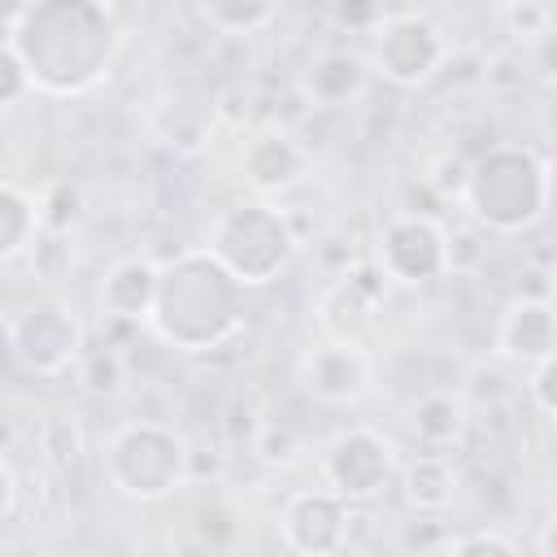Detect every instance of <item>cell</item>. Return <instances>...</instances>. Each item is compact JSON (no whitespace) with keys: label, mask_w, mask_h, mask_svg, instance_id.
<instances>
[{"label":"cell","mask_w":557,"mask_h":557,"mask_svg":"<svg viewBox=\"0 0 557 557\" xmlns=\"http://www.w3.org/2000/svg\"><path fill=\"white\" fill-rule=\"evenodd\" d=\"M239 300L244 283L209 248H191L161 265V292L148 326L178 352H213L239 331Z\"/></svg>","instance_id":"1"},{"label":"cell","mask_w":557,"mask_h":557,"mask_svg":"<svg viewBox=\"0 0 557 557\" xmlns=\"http://www.w3.org/2000/svg\"><path fill=\"white\" fill-rule=\"evenodd\" d=\"M461 205L479 226L496 235L527 231L540 222V213H548V174L535 152L518 144H496L470 165Z\"/></svg>","instance_id":"2"},{"label":"cell","mask_w":557,"mask_h":557,"mask_svg":"<svg viewBox=\"0 0 557 557\" xmlns=\"http://www.w3.org/2000/svg\"><path fill=\"white\" fill-rule=\"evenodd\" d=\"M296 231L287 222V213H278L274 205H235L226 209L213 231H209V252L244 283V287H261L270 283L296 252Z\"/></svg>","instance_id":"3"},{"label":"cell","mask_w":557,"mask_h":557,"mask_svg":"<svg viewBox=\"0 0 557 557\" xmlns=\"http://www.w3.org/2000/svg\"><path fill=\"white\" fill-rule=\"evenodd\" d=\"M109 483L131 500H161L187 483V440L161 422H131L109 440L104 453Z\"/></svg>","instance_id":"4"},{"label":"cell","mask_w":557,"mask_h":557,"mask_svg":"<svg viewBox=\"0 0 557 557\" xmlns=\"http://www.w3.org/2000/svg\"><path fill=\"white\" fill-rule=\"evenodd\" d=\"M4 339L13 366L39 379H57L83 357V326L74 309H65L61 300H35L26 309H9Z\"/></svg>","instance_id":"5"},{"label":"cell","mask_w":557,"mask_h":557,"mask_svg":"<svg viewBox=\"0 0 557 557\" xmlns=\"http://www.w3.org/2000/svg\"><path fill=\"white\" fill-rule=\"evenodd\" d=\"M374 265L387 274V283L418 287L453 270L448 261V231L431 213H396L374 244Z\"/></svg>","instance_id":"6"},{"label":"cell","mask_w":557,"mask_h":557,"mask_svg":"<svg viewBox=\"0 0 557 557\" xmlns=\"http://www.w3.org/2000/svg\"><path fill=\"white\" fill-rule=\"evenodd\" d=\"M396 474V448L374 426L339 431L322 453V479L352 505H370Z\"/></svg>","instance_id":"7"},{"label":"cell","mask_w":557,"mask_h":557,"mask_svg":"<svg viewBox=\"0 0 557 557\" xmlns=\"http://www.w3.org/2000/svg\"><path fill=\"white\" fill-rule=\"evenodd\" d=\"M444 35L422 13H387L374 26V70L392 87H422L444 65Z\"/></svg>","instance_id":"8"},{"label":"cell","mask_w":557,"mask_h":557,"mask_svg":"<svg viewBox=\"0 0 557 557\" xmlns=\"http://www.w3.org/2000/svg\"><path fill=\"white\" fill-rule=\"evenodd\" d=\"M348 522H352V500H344L335 487L296 492L283 505V544L313 557L339 553L348 548Z\"/></svg>","instance_id":"9"},{"label":"cell","mask_w":557,"mask_h":557,"mask_svg":"<svg viewBox=\"0 0 557 557\" xmlns=\"http://www.w3.org/2000/svg\"><path fill=\"white\" fill-rule=\"evenodd\" d=\"M370 383V361L361 344L322 339L300 357V387L322 405H352Z\"/></svg>","instance_id":"10"},{"label":"cell","mask_w":557,"mask_h":557,"mask_svg":"<svg viewBox=\"0 0 557 557\" xmlns=\"http://www.w3.org/2000/svg\"><path fill=\"white\" fill-rule=\"evenodd\" d=\"M496 348L509 357V361H522V366H535L544 357L557 352V305L548 296H518L505 318H500V331H496Z\"/></svg>","instance_id":"11"},{"label":"cell","mask_w":557,"mask_h":557,"mask_svg":"<svg viewBox=\"0 0 557 557\" xmlns=\"http://www.w3.org/2000/svg\"><path fill=\"white\" fill-rule=\"evenodd\" d=\"M305 170H309V148L300 139H292L287 131L252 135L244 144V157H239V174L257 191H287L305 178Z\"/></svg>","instance_id":"12"},{"label":"cell","mask_w":557,"mask_h":557,"mask_svg":"<svg viewBox=\"0 0 557 557\" xmlns=\"http://www.w3.org/2000/svg\"><path fill=\"white\" fill-rule=\"evenodd\" d=\"M157 292H161V265H152L148 257H122L109 265L100 283V309L113 322H152Z\"/></svg>","instance_id":"13"},{"label":"cell","mask_w":557,"mask_h":557,"mask_svg":"<svg viewBox=\"0 0 557 557\" xmlns=\"http://www.w3.org/2000/svg\"><path fill=\"white\" fill-rule=\"evenodd\" d=\"M374 305H379V296L370 287H361L352 274H339L318 296V326L326 339L366 344V335L374 326Z\"/></svg>","instance_id":"14"},{"label":"cell","mask_w":557,"mask_h":557,"mask_svg":"<svg viewBox=\"0 0 557 557\" xmlns=\"http://www.w3.org/2000/svg\"><path fill=\"white\" fill-rule=\"evenodd\" d=\"M409 431H413V444L426 448V453H453L461 448L466 431H470V418H466V400L448 387H431L413 400L409 409Z\"/></svg>","instance_id":"15"},{"label":"cell","mask_w":557,"mask_h":557,"mask_svg":"<svg viewBox=\"0 0 557 557\" xmlns=\"http://www.w3.org/2000/svg\"><path fill=\"white\" fill-rule=\"evenodd\" d=\"M400 496L418 513H440L457 496V474H453V453H426L418 448L400 466Z\"/></svg>","instance_id":"16"},{"label":"cell","mask_w":557,"mask_h":557,"mask_svg":"<svg viewBox=\"0 0 557 557\" xmlns=\"http://www.w3.org/2000/svg\"><path fill=\"white\" fill-rule=\"evenodd\" d=\"M39 235H44L39 196L26 191L17 178H4L0 183V261L13 265L22 257H30Z\"/></svg>","instance_id":"17"},{"label":"cell","mask_w":557,"mask_h":557,"mask_svg":"<svg viewBox=\"0 0 557 557\" xmlns=\"http://www.w3.org/2000/svg\"><path fill=\"white\" fill-rule=\"evenodd\" d=\"M361 87H366V61L357 52H344V48L318 52L305 70V91L322 109H339V104L357 100Z\"/></svg>","instance_id":"18"},{"label":"cell","mask_w":557,"mask_h":557,"mask_svg":"<svg viewBox=\"0 0 557 557\" xmlns=\"http://www.w3.org/2000/svg\"><path fill=\"white\" fill-rule=\"evenodd\" d=\"M35 444H39V461H44L57 479H70V474L83 466V453H87L83 426H78V418H70V413H48V418L39 422Z\"/></svg>","instance_id":"19"},{"label":"cell","mask_w":557,"mask_h":557,"mask_svg":"<svg viewBox=\"0 0 557 557\" xmlns=\"http://www.w3.org/2000/svg\"><path fill=\"white\" fill-rule=\"evenodd\" d=\"M200 13L222 35H248L270 22L274 0H200Z\"/></svg>","instance_id":"20"},{"label":"cell","mask_w":557,"mask_h":557,"mask_svg":"<svg viewBox=\"0 0 557 557\" xmlns=\"http://www.w3.org/2000/svg\"><path fill=\"white\" fill-rule=\"evenodd\" d=\"M74 374H78V383H83L91 396H117L122 383H126V361H122V352H113V348H83Z\"/></svg>","instance_id":"21"},{"label":"cell","mask_w":557,"mask_h":557,"mask_svg":"<svg viewBox=\"0 0 557 557\" xmlns=\"http://www.w3.org/2000/svg\"><path fill=\"white\" fill-rule=\"evenodd\" d=\"M505 30L518 44H535L553 30V9L548 0H505Z\"/></svg>","instance_id":"22"},{"label":"cell","mask_w":557,"mask_h":557,"mask_svg":"<svg viewBox=\"0 0 557 557\" xmlns=\"http://www.w3.org/2000/svg\"><path fill=\"white\" fill-rule=\"evenodd\" d=\"M252 453L265 461V466H292L300 453H305V440L296 426L287 422H261L257 440H252Z\"/></svg>","instance_id":"23"},{"label":"cell","mask_w":557,"mask_h":557,"mask_svg":"<svg viewBox=\"0 0 557 557\" xmlns=\"http://www.w3.org/2000/svg\"><path fill=\"white\" fill-rule=\"evenodd\" d=\"M0 65H4V70H0V74H4V83H0V104H4V109H17L22 96L35 91V74H30V65H26V57H22V48H17L13 39H4Z\"/></svg>","instance_id":"24"},{"label":"cell","mask_w":557,"mask_h":557,"mask_svg":"<svg viewBox=\"0 0 557 557\" xmlns=\"http://www.w3.org/2000/svg\"><path fill=\"white\" fill-rule=\"evenodd\" d=\"M440 548L448 557H470V553H518L522 544L500 535V531H466V535H448Z\"/></svg>","instance_id":"25"},{"label":"cell","mask_w":557,"mask_h":557,"mask_svg":"<svg viewBox=\"0 0 557 557\" xmlns=\"http://www.w3.org/2000/svg\"><path fill=\"white\" fill-rule=\"evenodd\" d=\"M383 17L387 13L379 0H335V22L348 30H374Z\"/></svg>","instance_id":"26"},{"label":"cell","mask_w":557,"mask_h":557,"mask_svg":"<svg viewBox=\"0 0 557 557\" xmlns=\"http://www.w3.org/2000/svg\"><path fill=\"white\" fill-rule=\"evenodd\" d=\"M483 83H487V87H500V91L522 87V83H527V65H522V57H518V52H500V57H492V61L483 65Z\"/></svg>","instance_id":"27"},{"label":"cell","mask_w":557,"mask_h":557,"mask_svg":"<svg viewBox=\"0 0 557 557\" xmlns=\"http://www.w3.org/2000/svg\"><path fill=\"white\" fill-rule=\"evenodd\" d=\"M531 396H535V405H540L544 413L557 418V352L531 366Z\"/></svg>","instance_id":"28"},{"label":"cell","mask_w":557,"mask_h":557,"mask_svg":"<svg viewBox=\"0 0 557 557\" xmlns=\"http://www.w3.org/2000/svg\"><path fill=\"white\" fill-rule=\"evenodd\" d=\"M239 100H248V96H244V87H226V91L218 96V109H213V113H218L222 122H244V117H248V109H235Z\"/></svg>","instance_id":"29"},{"label":"cell","mask_w":557,"mask_h":557,"mask_svg":"<svg viewBox=\"0 0 557 557\" xmlns=\"http://www.w3.org/2000/svg\"><path fill=\"white\" fill-rule=\"evenodd\" d=\"M535 61H540L544 74L557 78V30H548L544 39H535Z\"/></svg>","instance_id":"30"},{"label":"cell","mask_w":557,"mask_h":557,"mask_svg":"<svg viewBox=\"0 0 557 557\" xmlns=\"http://www.w3.org/2000/svg\"><path fill=\"white\" fill-rule=\"evenodd\" d=\"M535 548H540V553H548V557H557V513H553V518L544 522V531H540Z\"/></svg>","instance_id":"31"},{"label":"cell","mask_w":557,"mask_h":557,"mask_svg":"<svg viewBox=\"0 0 557 557\" xmlns=\"http://www.w3.org/2000/svg\"><path fill=\"white\" fill-rule=\"evenodd\" d=\"M544 174H548V213L557 218V157L544 165Z\"/></svg>","instance_id":"32"},{"label":"cell","mask_w":557,"mask_h":557,"mask_svg":"<svg viewBox=\"0 0 557 557\" xmlns=\"http://www.w3.org/2000/svg\"><path fill=\"white\" fill-rule=\"evenodd\" d=\"M548 296L557 300V261H553V270H548Z\"/></svg>","instance_id":"33"}]
</instances>
